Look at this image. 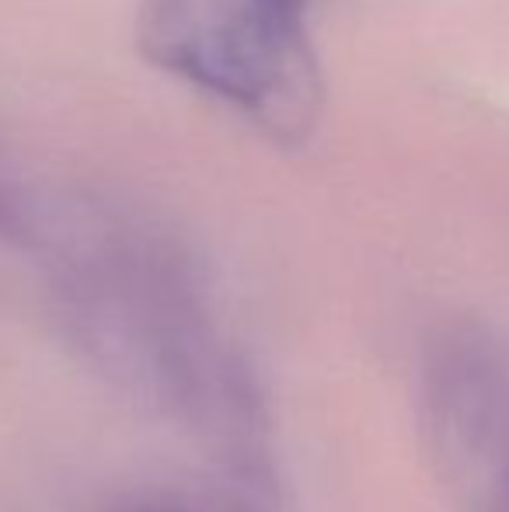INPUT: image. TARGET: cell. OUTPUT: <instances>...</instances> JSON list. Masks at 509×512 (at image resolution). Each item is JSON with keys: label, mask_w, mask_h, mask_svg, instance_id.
<instances>
[{"label": "cell", "mask_w": 509, "mask_h": 512, "mask_svg": "<svg viewBox=\"0 0 509 512\" xmlns=\"http://www.w3.org/2000/svg\"><path fill=\"white\" fill-rule=\"evenodd\" d=\"M116 512H192V509H182V506H164V502H136V506H123Z\"/></svg>", "instance_id": "3"}, {"label": "cell", "mask_w": 509, "mask_h": 512, "mask_svg": "<svg viewBox=\"0 0 509 512\" xmlns=\"http://www.w3.org/2000/svg\"><path fill=\"white\" fill-rule=\"evenodd\" d=\"M46 199L32 178L0 150V244L32 248L46 237Z\"/></svg>", "instance_id": "2"}, {"label": "cell", "mask_w": 509, "mask_h": 512, "mask_svg": "<svg viewBox=\"0 0 509 512\" xmlns=\"http://www.w3.org/2000/svg\"><path fill=\"white\" fill-rule=\"evenodd\" d=\"M311 14L314 0H143L136 42L157 70L300 143L325 105Z\"/></svg>", "instance_id": "1"}]
</instances>
